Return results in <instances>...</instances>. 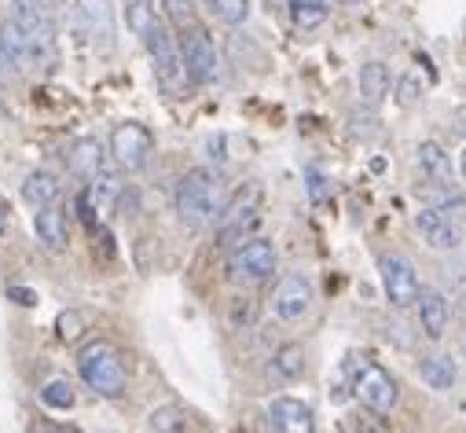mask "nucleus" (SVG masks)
<instances>
[{
    "label": "nucleus",
    "instance_id": "nucleus-37",
    "mask_svg": "<svg viewBox=\"0 0 466 433\" xmlns=\"http://www.w3.org/2000/svg\"><path fill=\"white\" fill-rule=\"evenodd\" d=\"M12 297H19V305H37V294L34 290H23V287H8Z\"/></svg>",
    "mask_w": 466,
    "mask_h": 433
},
{
    "label": "nucleus",
    "instance_id": "nucleus-19",
    "mask_svg": "<svg viewBox=\"0 0 466 433\" xmlns=\"http://www.w3.org/2000/svg\"><path fill=\"white\" fill-rule=\"evenodd\" d=\"M419 195L426 198V206H433V209H441V213H448V216H459L466 213V195L459 191V184L451 180V184H437V180H426L422 187H419Z\"/></svg>",
    "mask_w": 466,
    "mask_h": 433
},
{
    "label": "nucleus",
    "instance_id": "nucleus-4",
    "mask_svg": "<svg viewBox=\"0 0 466 433\" xmlns=\"http://www.w3.org/2000/svg\"><path fill=\"white\" fill-rule=\"evenodd\" d=\"M144 48H147V55H151V63H155V77L162 81V88L184 92V85H191L187 66H184L180 41L173 37L169 23H155V26L144 34Z\"/></svg>",
    "mask_w": 466,
    "mask_h": 433
},
{
    "label": "nucleus",
    "instance_id": "nucleus-15",
    "mask_svg": "<svg viewBox=\"0 0 466 433\" xmlns=\"http://www.w3.org/2000/svg\"><path fill=\"white\" fill-rule=\"evenodd\" d=\"M415 308H419L422 335H426L430 342L444 338V331H448V319H451L448 297H444L441 290H433V287H422V290H419V301H415Z\"/></svg>",
    "mask_w": 466,
    "mask_h": 433
},
{
    "label": "nucleus",
    "instance_id": "nucleus-2",
    "mask_svg": "<svg viewBox=\"0 0 466 433\" xmlns=\"http://www.w3.org/2000/svg\"><path fill=\"white\" fill-rule=\"evenodd\" d=\"M81 382L99 397H122L126 393V360L114 342H88L77 357Z\"/></svg>",
    "mask_w": 466,
    "mask_h": 433
},
{
    "label": "nucleus",
    "instance_id": "nucleus-1",
    "mask_svg": "<svg viewBox=\"0 0 466 433\" xmlns=\"http://www.w3.org/2000/svg\"><path fill=\"white\" fill-rule=\"evenodd\" d=\"M224 202H228V184H224L220 169L195 166L177 184V216L187 228H209V225L217 228Z\"/></svg>",
    "mask_w": 466,
    "mask_h": 433
},
{
    "label": "nucleus",
    "instance_id": "nucleus-11",
    "mask_svg": "<svg viewBox=\"0 0 466 433\" xmlns=\"http://www.w3.org/2000/svg\"><path fill=\"white\" fill-rule=\"evenodd\" d=\"M309 308H312V283H309L301 272L279 276V283L272 287V312H276L283 323H298Z\"/></svg>",
    "mask_w": 466,
    "mask_h": 433
},
{
    "label": "nucleus",
    "instance_id": "nucleus-13",
    "mask_svg": "<svg viewBox=\"0 0 466 433\" xmlns=\"http://www.w3.org/2000/svg\"><path fill=\"white\" fill-rule=\"evenodd\" d=\"M268 426L272 433H316V415L298 397H276L268 404Z\"/></svg>",
    "mask_w": 466,
    "mask_h": 433
},
{
    "label": "nucleus",
    "instance_id": "nucleus-42",
    "mask_svg": "<svg viewBox=\"0 0 466 433\" xmlns=\"http://www.w3.org/2000/svg\"><path fill=\"white\" fill-rule=\"evenodd\" d=\"M459 176H462V184H466V147L459 151Z\"/></svg>",
    "mask_w": 466,
    "mask_h": 433
},
{
    "label": "nucleus",
    "instance_id": "nucleus-14",
    "mask_svg": "<svg viewBox=\"0 0 466 433\" xmlns=\"http://www.w3.org/2000/svg\"><path fill=\"white\" fill-rule=\"evenodd\" d=\"M34 236H37V243H41L48 254L66 250L70 232H66V209H63L59 202H52V206H45V209H34Z\"/></svg>",
    "mask_w": 466,
    "mask_h": 433
},
{
    "label": "nucleus",
    "instance_id": "nucleus-16",
    "mask_svg": "<svg viewBox=\"0 0 466 433\" xmlns=\"http://www.w3.org/2000/svg\"><path fill=\"white\" fill-rule=\"evenodd\" d=\"M66 166H70L74 176L92 180V176L106 166V151H103V144H99L96 136H81V140L70 144V151H66Z\"/></svg>",
    "mask_w": 466,
    "mask_h": 433
},
{
    "label": "nucleus",
    "instance_id": "nucleus-40",
    "mask_svg": "<svg viewBox=\"0 0 466 433\" xmlns=\"http://www.w3.org/2000/svg\"><path fill=\"white\" fill-rule=\"evenodd\" d=\"M455 129H459V136L466 140V106H459V111H455Z\"/></svg>",
    "mask_w": 466,
    "mask_h": 433
},
{
    "label": "nucleus",
    "instance_id": "nucleus-41",
    "mask_svg": "<svg viewBox=\"0 0 466 433\" xmlns=\"http://www.w3.org/2000/svg\"><path fill=\"white\" fill-rule=\"evenodd\" d=\"M5 232H8V206L0 198V239H5Z\"/></svg>",
    "mask_w": 466,
    "mask_h": 433
},
{
    "label": "nucleus",
    "instance_id": "nucleus-33",
    "mask_svg": "<svg viewBox=\"0 0 466 433\" xmlns=\"http://www.w3.org/2000/svg\"><path fill=\"white\" fill-rule=\"evenodd\" d=\"M250 323H254V301L239 297L236 305H231V327L243 331V327H250Z\"/></svg>",
    "mask_w": 466,
    "mask_h": 433
},
{
    "label": "nucleus",
    "instance_id": "nucleus-23",
    "mask_svg": "<svg viewBox=\"0 0 466 433\" xmlns=\"http://www.w3.org/2000/svg\"><path fill=\"white\" fill-rule=\"evenodd\" d=\"M455 360L451 357H444V353H430V357H422V364H419V378L430 386V389H437V393H444V389H451L455 386Z\"/></svg>",
    "mask_w": 466,
    "mask_h": 433
},
{
    "label": "nucleus",
    "instance_id": "nucleus-24",
    "mask_svg": "<svg viewBox=\"0 0 466 433\" xmlns=\"http://www.w3.org/2000/svg\"><path fill=\"white\" fill-rule=\"evenodd\" d=\"M162 15H166V23H169V30H173L177 37L191 34L195 26H202V23H198L195 0H162Z\"/></svg>",
    "mask_w": 466,
    "mask_h": 433
},
{
    "label": "nucleus",
    "instance_id": "nucleus-43",
    "mask_svg": "<svg viewBox=\"0 0 466 433\" xmlns=\"http://www.w3.org/2000/svg\"><path fill=\"white\" fill-rule=\"evenodd\" d=\"M334 5H345L349 8V5H360V0H334Z\"/></svg>",
    "mask_w": 466,
    "mask_h": 433
},
{
    "label": "nucleus",
    "instance_id": "nucleus-28",
    "mask_svg": "<svg viewBox=\"0 0 466 433\" xmlns=\"http://www.w3.org/2000/svg\"><path fill=\"white\" fill-rule=\"evenodd\" d=\"M287 8L298 30H316L327 23V0H287Z\"/></svg>",
    "mask_w": 466,
    "mask_h": 433
},
{
    "label": "nucleus",
    "instance_id": "nucleus-38",
    "mask_svg": "<svg viewBox=\"0 0 466 433\" xmlns=\"http://www.w3.org/2000/svg\"><path fill=\"white\" fill-rule=\"evenodd\" d=\"M8 70H15V66H12V59H8L5 45H0V88H5V81H8Z\"/></svg>",
    "mask_w": 466,
    "mask_h": 433
},
{
    "label": "nucleus",
    "instance_id": "nucleus-5",
    "mask_svg": "<svg viewBox=\"0 0 466 433\" xmlns=\"http://www.w3.org/2000/svg\"><path fill=\"white\" fill-rule=\"evenodd\" d=\"M74 19L88 48L114 52V45H118V19H114L110 0H74Z\"/></svg>",
    "mask_w": 466,
    "mask_h": 433
},
{
    "label": "nucleus",
    "instance_id": "nucleus-34",
    "mask_svg": "<svg viewBox=\"0 0 466 433\" xmlns=\"http://www.w3.org/2000/svg\"><path fill=\"white\" fill-rule=\"evenodd\" d=\"M56 327H59V338H63V342H74V338L81 335V319H77V312H63V316L56 319Z\"/></svg>",
    "mask_w": 466,
    "mask_h": 433
},
{
    "label": "nucleus",
    "instance_id": "nucleus-29",
    "mask_svg": "<svg viewBox=\"0 0 466 433\" xmlns=\"http://www.w3.org/2000/svg\"><path fill=\"white\" fill-rule=\"evenodd\" d=\"M155 23H158V19H155V0H126V26H129L137 37H144Z\"/></svg>",
    "mask_w": 466,
    "mask_h": 433
},
{
    "label": "nucleus",
    "instance_id": "nucleus-3",
    "mask_svg": "<svg viewBox=\"0 0 466 433\" xmlns=\"http://www.w3.org/2000/svg\"><path fill=\"white\" fill-rule=\"evenodd\" d=\"M279 265V254H276V243L254 236L239 247H231L228 261H224V276L236 283V287H258V283H268L272 272Z\"/></svg>",
    "mask_w": 466,
    "mask_h": 433
},
{
    "label": "nucleus",
    "instance_id": "nucleus-44",
    "mask_svg": "<svg viewBox=\"0 0 466 433\" xmlns=\"http://www.w3.org/2000/svg\"><path fill=\"white\" fill-rule=\"evenodd\" d=\"M52 433H77V429H66V426H59V429H52Z\"/></svg>",
    "mask_w": 466,
    "mask_h": 433
},
{
    "label": "nucleus",
    "instance_id": "nucleus-39",
    "mask_svg": "<svg viewBox=\"0 0 466 433\" xmlns=\"http://www.w3.org/2000/svg\"><path fill=\"white\" fill-rule=\"evenodd\" d=\"M357 433H382V426L371 422V418H360V422H357Z\"/></svg>",
    "mask_w": 466,
    "mask_h": 433
},
{
    "label": "nucleus",
    "instance_id": "nucleus-30",
    "mask_svg": "<svg viewBox=\"0 0 466 433\" xmlns=\"http://www.w3.org/2000/svg\"><path fill=\"white\" fill-rule=\"evenodd\" d=\"M41 400H45V408L66 411V408H74V389H70V382L56 378V382H48V386L41 389Z\"/></svg>",
    "mask_w": 466,
    "mask_h": 433
},
{
    "label": "nucleus",
    "instance_id": "nucleus-45",
    "mask_svg": "<svg viewBox=\"0 0 466 433\" xmlns=\"http://www.w3.org/2000/svg\"><path fill=\"white\" fill-rule=\"evenodd\" d=\"M462 357H466V331H462Z\"/></svg>",
    "mask_w": 466,
    "mask_h": 433
},
{
    "label": "nucleus",
    "instance_id": "nucleus-27",
    "mask_svg": "<svg viewBox=\"0 0 466 433\" xmlns=\"http://www.w3.org/2000/svg\"><path fill=\"white\" fill-rule=\"evenodd\" d=\"M202 8L224 26H243L250 19V0H202Z\"/></svg>",
    "mask_w": 466,
    "mask_h": 433
},
{
    "label": "nucleus",
    "instance_id": "nucleus-6",
    "mask_svg": "<svg viewBox=\"0 0 466 433\" xmlns=\"http://www.w3.org/2000/svg\"><path fill=\"white\" fill-rule=\"evenodd\" d=\"M155 155V136L140 122H122L110 133V158L118 162L126 173H140Z\"/></svg>",
    "mask_w": 466,
    "mask_h": 433
},
{
    "label": "nucleus",
    "instance_id": "nucleus-32",
    "mask_svg": "<svg viewBox=\"0 0 466 433\" xmlns=\"http://www.w3.org/2000/svg\"><path fill=\"white\" fill-rule=\"evenodd\" d=\"M419 96H422V81H419V74L408 70V74L400 77V85H397V103H400V106H411Z\"/></svg>",
    "mask_w": 466,
    "mask_h": 433
},
{
    "label": "nucleus",
    "instance_id": "nucleus-18",
    "mask_svg": "<svg viewBox=\"0 0 466 433\" xmlns=\"http://www.w3.org/2000/svg\"><path fill=\"white\" fill-rule=\"evenodd\" d=\"M0 45H5V52H8V59H12L15 70H30L34 63H41V52L34 48V41L12 19L0 23Z\"/></svg>",
    "mask_w": 466,
    "mask_h": 433
},
{
    "label": "nucleus",
    "instance_id": "nucleus-10",
    "mask_svg": "<svg viewBox=\"0 0 466 433\" xmlns=\"http://www.w3.org/2000/svg\"><path fill=\"white\" fill-rule=\"evenodd\" d=\"M379 276H382V290H386V297H390L393 308H408V305L419 301V290L422 287H419V276H415V268H411L408 257L382 254L379 257Z\"/></svg>",
    "mask_w": 466,
    "mask_h": 433
},
{
    "label": "nucleus",
    "instance_id": "nucleus-20",
    "mask_svg": "<svg viewBox=\"0 0 466 433\" xmlns=\"http://www.w3.org/2000/svg\"><path fill=\"white\" fill-rule=\"evenodd\" d=\"M122 191H126V184H122V166L118 162H106L92 180H88V195L96 198V206H118V198H122Z\"/></svg>",
    "mask_w": 466,
    "mask_h": 433
},
{
    "label": "nucleus",
    "instance_id": "nucleus-21",
    "mask_svg": "<svg viewBox=\"0 0 466 433\" xmlns=\"http://www.w3.org/2000/svg\"><path fill=\"white\" fill-rule=\"evenodd\" d=\"M357 81H360V96H364L368 106H379L393 88V74H390L386 63H364Z\"/></svg>",
    "mask_w": 466,
    "mask_h": 433
},
{
    "label": "nucleus",
    "instance_id": "nucleus-35",
    "mask_svg": "<svg viewBox=\"0 0 466 433\" xmlns=\"http://www.w3.org/2000/svg\"><path fill=\"white\" fill-rule=\"evenodd\" d=\"M77 213H81L85 228H88V232H96V225H99V221H96V209H92V195H88V191H81V195H77Z\"/></svg>",
    "mask_w": 466,
    "mask_h": 433
},
{
    "label": "nucleus",
    "instance_id": "nucleus-25",
    "mask_svg": "<svg viewBox=\"0 0 466 433\" xmlns=\"http://www.w3.org/2000/svg\"><path fill=\"white\" fill-rule=\"evenodd\" d=\"M258 225H261V213H258V209L236 216V221H228V225H220V228H217V247H239V243L254 239Z\"/></svg>",
    "mask_w": 466,
    "mask_h": 433
},
{
    "label": "nucleus",
    "instance_id": "nucleus-26",
    "mask_svg": "<svg viewBox=\"0 0 466 433\" xmlns=\"http://www.w3.org/2000/svg\"><path fill=\"white\" fill-rule=\"evenodd\" d=\"M272 371H276L283 382L301 378V375H305V349H301L298 342L279 346V349H276V357H272Z\"/></svg>",
    "mask_w": 466,
    "mask_h": 433
},
{
    "label": "nucleus",
    "instance_id": "nucleus-12",
    "mask_svg": "<svg viewBox=\"0 0 466 433\" xmlns=\"http://www.w3.org/2000/svg\"><path fill=\"white\" fill-rule=\"evenodd\" d=\"M415 232L430 250H459V243H462L459 221L448 213H441V209H433V206H422L415 213Z\"/></svg>",
    "mask_w": 466,
    "mask_h": 433
},
{
    "label": "nucleus",
    "instance_id": "nucleus-36",
    "mask_svg": "<svg viewBox=\"0 0 466 433\" xmlns=\"http://www.w3.org/2000/svg\"><path fill=\"white\" fill-rule=\"evenodd\" d=\"M309 195H312L316 202L323 198V180H319V173H316V169H309Z\"/></svg>",
    "mask_w": 466,
    "mask_h": 433
},
{
    "label": "nucleus",
    "instance_id": "nucleus-7",
    "mask_svg": "<svg viewBox=\"0 0 466 433\" xmlns=\"http://www.w3.org/2000/svg\"><path fill=\"white\" fill-rule=\"evenodd\" d=\"M8 8H12L8 19L34 41V48L41 52V63H45L52 55V48H56V19H52L48 5L45 0H12Z\"/></svg>",
    "mask_w": 466,
    "mask_h": 433
},
{
    "label": "nucleus",
    "instance_id": "nucleus-22",
    "mask_svg": "<svg viewBox=\"0 0 466 433\" xmlns=\"http://www.w3.org/2000/svg\"><path fill=\"white\" fill-rule=\"evenodd\" d=\"M59 195H63L59 180H56L52 173H45V169H37V173H30V176L23 180V202H26L30 209H45V206L59 202Z\"/></svg>",
    "mask_w": 466,
    "mask_h": 433
},
{
    "label": "nucleus",
    "instance_id": "nucleus-17",
    "mask_svg": "<svg viewBox=\"0 0 466 433\" xmlns=\"http://www.w3.org/2000/svg\"><path fill=\"white\" fill-rule=\"evenodd\" d=\"M415 162H419V173L426 180H437V184H451L455 180V162L448 158V151L437 140H422L415 147Z\"/></svg>",
    "mask_w": 466,
    "mask_h": 433
},
{
    "label": "nucleus",
    "instance_id": "nucleus-9",
    "mask_svg": "<svg viewBox=\"0 0 466 433\" xmlns=\"http://www.w3.org/2000/svg\"><path fill=\"white\" fill-rule=\"evenodd\" d=\"M353 397H357L368 411L390 415V411L397 408V382H393V375H390L386 368L364 364V368L357 371V378H353Z\"/></svg>",
    "mask_w": 466,
    "mask_h": 433
},
{
    "label": "nucleus",
    "instance_id": "nucleus-8",
    "mask_svg": "<svg viewBox=\"0 0 466 433\" xmlns=\"http://www.w3.org/2000/svg\"><path fill=\"white\" fill-rule=\"evenodd\" d=\"M180 52H184V66H187L191 85H213L220 77V52L202 26H195L191 34L180 37Z\"/></svg>",
    "mask_w": 466,
    "mask_h": 433
},
{
    "label": "nucleus",
    "instance_id": "nucleus-31",
    "mask_svg": "<svg viewBox=\"0 0 466 433\" xmlns=\"http://www.w3.org/2000/svg\"><path fill=\"white\" fill-rule=\"evenodd\" d=\"M180 422H184V411H180V408H173V404H166V408L151 411V433H177V429H180Z\"/></svg>",
    "mask_w": 466,
    "mask_h": 433
}]
</instances>
